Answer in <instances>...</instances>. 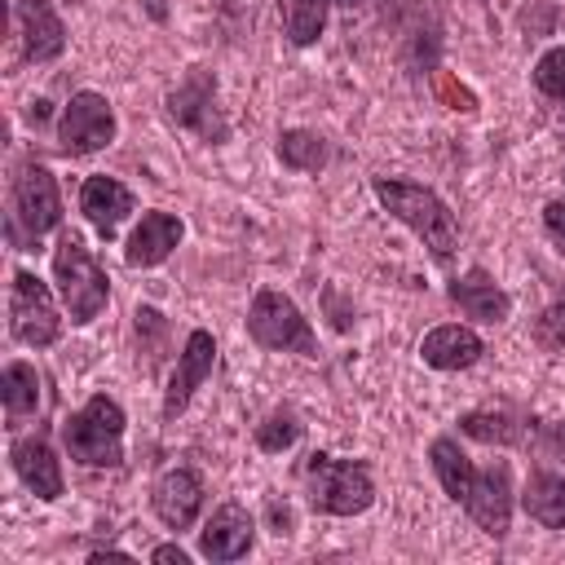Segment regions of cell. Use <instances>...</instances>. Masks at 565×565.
<instances>
[{
  "label": "cell",
  "mask_w": 565,
  "mask_h": 565,
  "mask_svg": "<svg viewBox=\"0 0 565 565\" xmlns=\"http://www.w3.org/2000/svg\"><path fill=\"white\" fill-rule=\"evenodd\" d=\"M252 539H256L252 516H247L238 503H221V508L207 516L203 534H199V552H203L207 561H238V556L252 547Z\"/></svg>",
  "instance_id": "7c38bea8"
},
{
  "label": "cell",
  "mask_w": 565,
  "mask_h": 565,
  "mask_svg": "<svg viewBox=\"0 0 565 565\" xmlns=\"http://www.w3.org/2000/svg\"><path fill=\"white\" fill-rule=\"evenodd\" d=\"M433 88H437V97H441L450 110H477V97H472L450 71H433Z\"/></svg>",
  "instance_id": "f1b7e54d"
},
{
  "label": "cell",
  "mask_w": 565,
  "mask_h": 565,
  "mask_svg": "<svg viewBox=\"0 0 565 565\" xmlns=\"http://www.w3.org/2000/svg\"><path fill=\"white\" fill-rule=\"evenodd\" d=\"M543 225H547L552 243L565 252V199H556V203H547V207H543Z\"/></svg>",
  "instance_id": "f546056e"
},
{
  "label": "cell",
  "mask_w": 565,
  "mask_h": 565,
  "mask_svg": "<svg viewBox=\"0 0 565 565\" xmlns=\"http://www.w3.org/2000/svg\"><path fill=\"white\" fill-rule=\"evenodd\" d=\"M212 93H216V84L207 79V75H194V79H185L172 97H168V110H172V119L177 124H190V128H203V132H212V124H207V110H212Z\"/></svg>",
  "instance_id": "7402d4cb"
},
{
  "label": "cell",
  "mask_w": 565,
  "mask_h": 565,
  "mask_svg": "<svg viewBox=\"0 0 565 565\" xmlns=\"http://www.w3.org/2000/svg\"><path fill=\"white\" fill-rule=\"evenodd\" d=\"M459 428L472 437V441H490V446H521L530 437L525 419L512 415V411H468L459 419Z\"/></svg>",
  "instance_id": "ffe728a7"
},
{
  "label": "cell",
  "mask_w": 565,
  "mask_h": 565,
  "mask_svg": "<svg viewBox=\"0 0 565 565\" xmlns=\"http://www.w3.org/2000/svg\"><path fill=\"white\" fill-rule=\"evenodd\" d=\"M521 503H525V512H530L539 525L565 530V477H556V472H534V477L525 481V490H521Z\"/></svg>",
  "instance_id": "d6986e66"
},
{
  "label": "cell",
  "mask_w": 565,
  "mask_h": 565,
  "mask_svg": "<svg viewBox=\"0 0 565 565\" xmlns=\"http://www.w3.org/2000/svg\"><path fill=\"white\" fill-rule=\"evenodd\" d=\"M150 503H154V516H159L168 530L194 525V516H199V508H203V481H199V472H190V468L163 472V477L154 481Z\"/></svg>",
  "instance_id": "8fae6325"
},
{
  "label": "cell",
  "mask_w": 565,
  "mask_h": 565,
  "mask_svg": "<svg viewBox=\"0 0 565 565\" xmlns=\"http://www.w3.org/2000/svg\"><path fill=\"white\" fill-rule=\"evenodd\" d=\"M534 340L543 349H565V300H556V305L543 309V318L534 327Z\"/></svg>",
  "instance_id": "83f0119b"
},
{
  "label": "cell",
  "mask_w": 565,
  "mask_h": 565,
  "mask_svg": "<svg viewBox=\"0 0 565 565\" xmlns=\"http://www.w3.org/2000/svg\"><path fill=\"white\" fill-rule=\"evenodd\" d=\"M13 212L22 221V230L31 238L49 234L57 221H62V199H57V181L44 163H26L18 172V185H13Z\"/></svg>",
  "instance_id": "9c48e42d"
},
{
  "label": "cell",
  "mask_w": 565,
  "mask_h": 565,
  "mask_svg": "<svg viewBox=\"0 0 565 565\" xmlns=\"http://www.w3.org/2000/svg\"><path fill=\"white\" fill-rule=\"evenodd\" d=\"M57 137H62V150L66 154H93L102 146L115 141V110L102 93H75L62 110V124H57Z\"/></svg>",
  "instance_id": "ba28073f"
},
{
  "label": "cell",
  "mask_w": 565,
  "mask_h": 565,
  "mask_svg": "<svg viewBox=\"0 0 565 565\" xmlns=\"http://www.w3.org/2000/svg\"><path fill=\"white\" fill-rule=\"evenodd\" d=\"M534 450H539V459L543 463H552V468H565V419H556V424H543L534 437Z\"/></svg>",
  "instance_id": "4316f807"
},
{
  "label": "cell",
  "mask_w": 565,
  "mask_h": 565,
  "mask_svg": "<svg viewBox=\"0 0 565 565\" xmlns=\"http://www.w3.org/2000/svg\"><path fill=\"white\" fill-rule=\"evenodd\" d=\"M66 455L88 468H119L124 463V411L115 397L97 393L88 397L66 424H62Z\"/></svg>",
  "instance_id": "3957f363"
},
{
  "label": "cell",
  "mask_w": 565,
  "mask_h": 565,
  "mask_svg": "<svg viewBox=\"0 0 565 565\" xmlns=\"http://www.w3.org/2000/svg\"><path fill=\"white\" fill-rule=\"evenodd\" d=\"M79 212L88 216V225L102 234V238H115L124 216L132 212V190L119 185L115 177H88L84 190H79Z\"/></svg>",
  "instance_id": "4fadbf2b"
},
{
  "label": "cell",
  "mask_w": 565,
  "mask_h": 565,
  "mask_svg": "<svg viewBox=\"0 0 565 565\" xmlns=\"http://www.w3.org/2000/svg\"><path fill=\"white\" fill-rule=\"evenodd\" d=\"M428 459H433V472L441 481V490L463 503V512L494 539L508 534L512 525V486H508V463H490V468H472L468 455L450 441V437H437L428 446Z\"/></svg>",
  "instance_id": "6da1fadb"
},
{
  "label": "cell",
  "mask_w": 565,
  "mask_h": 565,
  "mask_svg": "<svg viewBox=\"0 0 565 565\" xmlns=\"http://www.w3.org/2000/svg\"><path fill=\"white\" fill-rule=\"evenodd\" d=\"M375 199L388 207V216H397L437 260L455 256L459 243V225L450 216V207L419 181H402V177H375Z\"/></svg>",
  "instance_id": "7a4b0ae2"
},
{
  "label": "cell",
  "mask_w": 565,
  "mask_h": 565,
  "mask_svg": "<svg viewBox=\"0 0 565 565\" xmlns=\"http://www.w3.org/2000/svg\"><path fill=\"white\" fill-rule=\"evenodd\" d=\"M247 335L260 349H282V353H300V358H313L318 353V340H313L309 318L296 309L291 296H282L274 287L256 291V300L247 309Z\"/></svg>",
  "instance_id": "8992f818"
},
{
  "label": "cell",
  "mask_w": 565,
  "mask_h": 565,
  "mask_svg": "<svg viewBox=\"0 0 565 565\" xmlns=\"http://www.w3.org/2000/svg\"><path fill=\"white\" fill-rule=\"evenodd\" d=\"M9 327L31 349H49L62 335V318L53 309V296H49V287L31 269H18L13 274V287H9Z\"/></svg>",
  "instance_id": "52a82bcc"
},
{
  "label": "cell",
  "mask_w": 565,
  "mask_h": 565,
  "mask_svg": "<svg viewBox=\"0 0 565 565\" xmlns=\"http://www.w3.org/2000/svg\"><path fill=\"white\" fill-rule=\"evenodd\" d=\"M88 561H93V565H102V561H115V565H128V556H124V552H93Z\"/></svg>",
  "instance_id": "1f68e13d"
},
{
  "label": "cell",
  "mask_w": 565,
  "mask_h": 565,
  "mask_svg": "<svg viewBox=\"0 0 565 565\" xmlns=\"http://www.w3.org/2000/svg\"><path fill=\"white\" fill-rule=\"evenodd\" d=\"M291 44H313L327 26V0H278Z\"/></svg>",
  "instance_id": "cb8c5ba5"
},
{
  "label": "cell",
  "mask_w": 565,
  "mask_h": 565,
  "mask_svg": "<svg viewBox=\"0 0 565 565\" xmlns=\"http://www.w3.org/2000/svg\"><path fill=\"white\" fill-rule=\"evenodd\" d=\"M300 437V424L287 415V411H274L260 428H256V446L265 450V455H278V450H287L291 441Z\"/></svg>",
  "instance_id": "484cf974"
},
{
  "label": "cell",
  "mask_w": 565,
  "mask_h": 565,
  "mask_svg": "<svg viewBox=\"0 0 565 565\" xmlns=\"http://www.w3.org/2000/svg\"><path fill=\"white\" fill-rule=\"evenodd\" d=\"M0 397H4V415L13 424L26 419V415H35L40 411V375H35V366L9 362L4 375H0Z\"/></svg>",
  "instance_id": "44dd1931"
},
{
  "label": "cell",
  "mask_w": 565,
  "mask_h": 565,
  "mask_svg": "<svg viewBox=\"0 0 565 565\" xmlns=\"http://www.w3.org/2000/svg\"><path fill=\"white\" fill-rule=\"evenodd\" d=\"M150 561H159V565H185L190 556H185L177 543H163V547H154V552H150Z\"/></svg>",
  "instance_id": "4dcf8cb0"
},
{
  "label": "cell",
  "mask_w": 565,
  "mask_h": 565,
  "mask_svg": "<svg viewBox=\"0 0 565 565\" xmlns=\"http://www.w3.org/2000/svg\"><path fill=\"white\" fill-rule=\"evenodd\" d=\"M13 472L26 481V490H35V499H57L62 494V463L53 459V450L40 437H22L9 446Z\"/></svg>",
  "instance_id": "e0dca14e"
},
{
  "label": "cell",
  "mask_w": 565,
  "mask_h": 565,
  "mask_svg": "<svg viewBox=\"0 0 565 565\" xmlns=\"http://www.w3.org/2000/svg\"><path fill=\"white\" fill-rule=\"evenodd\" d=\"M450 300L468 313V318H477V322H503L508 318V309H512V300H508V291L499 287V282H490L481 269H472V274H463V278H455L450 282Z\"/></svg>",
  "instance_id": "ac0fdd59"
},
{
  "label": "cell",
  "mask_w": 565,
  "mask_h": 565,
  "mask_svg": "<svg viewBox=\"0 0 565 565\" xmlns=\"http://www.w3.org/2000/svg\"><path fill=\"white\" fill-rule=\"evenodd\" d=\"M481 353H486V349H481V335H477L472 327H459V322L433 327V331L424 335V344H419V358H424L428 366H437V371H463V366H472Z\"/></svg>",
  "instance_id": "2e32d148"
},
{
  "label": "cell",
  "mask_w": 565,
  "mask_h": 565,
  "mask_svg": "<svg viewBox=\"0 0 565 565\" xmlns=\"http://www.w3.org/2000/svg\"><path fill=\"white\" fill-rule=\"evenodd\" d=\"M146 4H150V13H154V18H163V13H168V9H163V0H146Z\"/></svg>",
  "instance_id": "d6a6232c"
},
{
  "label": "cell",
  "mask_w": 565,
  "mask_h": 565,
  "mask_svg": "<svg viewBox=\"0 0 565 565\" xmlns=\"http://www.w3.org/2000/svg\"><path fill=\"white\" fill-rule=\"evenodd\" d=\"M534 84H539L543 97L565 102V44H561V49H547V53L534 62Z\"/></svg>",
  "instance_id": "d4e9b609"
},
{
  "label": "cell",
  "mask_w": 565,
  "mask_h": 565,
  "mask_svg": "<svg viewBox=\"0 0 565 565\" xmlns=\"http://www.w3.org/2000/svg\"><path fill=\"white\" fill-rule=\"evenodd\" d=\"M181 234H185L181 216H172V212H146L141 225L132 230L128 247H124V260L137 265V269H150V265H159L181 243Z\"/></svg>",
  "instance_id": "9a60e30c"
},
{
  "label": "cell",
  "mask_w": 565,
  "mask_h": 565,
  "mask_svg": "<svg viewBox=\"0 0 565 565\" xmlns=\"http://www.w3.org/2000/svg\"><path fill=\"white\" fill-rule=\"evenodd\" d=\"M53 278H57V291H62V305H66L71 322H93L106 309V296H110L106 274L75 234H62V243H57Z\"/></svg>",
  "instance_id": "5b68a950"
},
{
  "label": "cell",
  "mask_w": 565,
  "mask_h": 565,
  "mask_svg": "<svg viewBox=\"0 0 565 565\" xmlns=\"http://www.w3.org/2000/svg\"><path fill=\"white\" fill-rule=\"evenodd\" d=\"M278 159L296 172H318L327 163V141L318 132H305V128H287L278 137Z\"/></svg>",
  "instance_id": "603a6c76"
},
{
  "label": "cell",
  "mask_w": 565,
  "mask_h": 565,
  "mask_svg": "<svg viewBox=\"0 0 565 565\" xmlns=\"http://www.w3.org/2000/svg\"><path fill=\"white\" fill-rule=\"evenodd\" d=\"M212 362H216L212 335H207V331H190L185 349L177 353V371H172V380H168V393H163V419H177V415L190 406L194 388L212 375Z\"/></svg>",
  "instance_id": "30bf717a"
},
{
  "label": "cell",
  "mask_w": 565,
  "mask_h": 565,
  "mask_svg": "<svg viewBox=\"0 0 565 565\" xmlns=\"http://www.w3.org/2000/svg\"><path fill=\"white\" fill-rule=\"evenodd\" d=\"M335 4H349V9H353V4H362V0H335Z\"/></svg>",
  "instance_id": "836d02e7"
},
{
  "label": "cell",
  "mask_w": 565,
  "mask_h": 565,
  "mask_svg": "<svg viewBox=\"0 0 565 565\" xmlns=\"http://www.w3.org/2000/svg\"><path fill=\"white\" fill-rule=\"evenodd\" d=\"M305 490H309V503L327 516L366 512L371 499H375V486H371L362 463H349V459H335V455H322V450H313L309 463H305Z\"/></svg>",
  "instance_id": "277c9868"
},
{
  "label": "cell",
  "mask_w": 565,
  "mask_h": 565,
  "mask_svg": "<svg viewBox=\"0 0 565 565\" xmlns=\"http://www.w3.org/2000/svg\"><path fill=\"white\" fill-rule=\"evenodd\" d=\"M18 26H22V49L31 62H53L66 49V26L49 0H18Z\"/></svg>",
  "instance_id": "5bb4252c"
}]
</instances>
